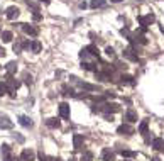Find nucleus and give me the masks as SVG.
<instances>
[{"instance_id": "obj_7", "label": "nucleus", "mask_w": 164, "mask_h": 161, "mask_svg": "<svg viewBox=\"0 0 164 161\" xmlns=\"http://www.w3.org/2000/svg\"><path fill=\"white\" fill-rule=\"evenodd\" d=\"M59 115L63 119H70V105L66 104V102L59 104Z\"/></svg>"}, {"instance_id": "obj_36", "label": "nucleus", "mask_w": 164, "mask_h": 161, "mask_svg": "<svg viewBox=\"0 0 164 161\" xmlns=\"http://www.w3.org/2000/svg\"><path fill=\"white\" fill-rule=\"evenodd\" d=\"M105 97H107V99H113V93L112 92H105Z\"/></svg>"}, {"instance_id": "obj_3", "label": "nucleus", "mask_w": 164, "mask_h": 161, "mask_svg": "<svg viewBox=\"0 0 164 161\" xmlns=\"http://www.w3.org/2000/svg\"><path fill=\"white\" fill-rule=\"evenodd\" d=\"M117 132L118 134H127V136H132L134 134V127L129 126V124H122V126H118L117 127Z\"/></svg>"}, {"instance_id": "obj_21", "label": "nucleus", "mask_w": 164, "mask_h": 161, "mask_svg": "<svg viewBox=\"0 0 164 161\" xmlns=\"http://www.w3.org/2000/svg\"><path fill=\"white\" fill-rule=\"evenodd\" d=\"M81 68H83V70H88V71H95V73H97V65H95V63L81 61Z\"/></svg>"}, {"instance_id": "obj_27", "label": "nucleus", "mask_w": 164, "mask_h": 161, "mask_svg": "<svg viewBox=\"0 0 164 161\" xmlns=\"http://www.w3.org/2000/svg\"><path fill=\"white\" fill-rule=\"evenodd\" d=\"M147 127H149V124H147V120H142V122H141V126H139V132L145 134V132H147Z\"/></svg>"}, {"instance_id": "obj_25", "label": "nucleus", "mask_w": 164, "mask_h": 161, "mask_svg": "<svg viewBox=\"0 0 164 161\" xmlns=\"http://www.w3.org/2000/svg\"><path fill=\"white\" fill-rule=\"evenodd\" d=\"M31 49H32V53H39L42 49V44L39 43V41H32V43H31Z\"/></svg>"}, {"instance_id": "obj_19", "label": "nucleus", "mask_w": 164, "mask_h": 161, "mask_svg": "<svg viewBox=\"0 0 164 161\" xmlns=\"http://www.w3.org/2000/svg\"><path fill=\"white\" fill-rule=\"evenodd\" d=\"M120 80H122V83H125V85H136V78L132 75H122Z\"/></svg>"}, {"instance_id": "obj_33", "label": "nucleus", "mask_w": 164, "mask_h": 161, "mask_svg": "<svg viewBox=\"0 0 164 161\" xmlns=\"http://www.w3.org/2000/svg\"><path fill=\"white\" fill-rule=\"evenodd\" d=\"M32 19H34V20H41V19H42V15L39 14L37 10H34V14H32Z\"/></svg>"}, {"instance_id": "obj_17", "label": "nucleus", "mask_w": 164, "mask_h": 161, "mask_svg": "<svg viewBox=\"0 0 164 161\" xmlns=\"http://www.w3.org/2000/svg\"><path fill=\"white\" fill-rule=\"evenodd\" d=\"M19 122H20V126H24V127H32V120H31V117H27V115H20Z\"/></svg>"}, {"instance_id": "obj_14", "label": "nucleus", "mask_w": 164, "mask_h": 161, "mask_svg": "<svg viewBox=\"0 0 164 161\" xmlns=\"http://www.w3.org/2000/svg\"><path fill=\"white\" fill-rule=\"evenodd\" d=\"M102 158H103V161H113V159H115V154H113L108 147H105L103 153H102Z\"/></svg>"}, {"instance_id": "obj_42", "label": "nucleus", "mask_w": 164, "mask_h": 161, "mask_svg": "<svg viewBox=\"0 0 164 161\" xmlns=\"http://www.w3.org/2000/svg\"><path fill=\"white\" fill-rule=\"evenodd\" d=\"M152 161H159V159H157V158H154V159H152Z\"/></svg>"}, {"instance_id": "obj_22", "label": "nucleus", "mask_w": 164, "mask_h": 161, "mask_svg": "<svg viewBox=\"0 0 164 161\" xmlns=\"http://www.w3.org/2000/svg\"><path fill=\"white\" fill-rule=\"evenodd\" d=\"M86 51H88V54H90V56L98 58V49H97V46H93V44H90V46H86Z\"/></svg>"}, {"instance_id": "obj_16", "label": "nucleus", "mask_w": 164, "mask_h": 161, "mask_svg": "<svg viewBox=\"0 0 164 161\" xmlns=\"http://www.w3.org/2000/svg\"><path fill=\"white\" fill-rule=\"evenodd\" d=\"M80 87L83 88V90H88V92H97V90H100L98 85H91V83H85V81H80Z\"/></svg>"}, {"instance_id": "obj_6", "label": "nucleus", "mask_w": 164, "mask_h": 161, "mask_svg": "<svg viewBox=\"0 0 164 161\" xmlns=\"http://www.w3.org/2000/svg\"><path fill=\"white\" fill-rule=\"evenodd\" d=\"M34 158H36V154H34L32 149H24L20 153V159L22 161H34Z\"/></svg>"}, {"instance_id": "obj_15", "label": "nucleus", "mask_w": 164, "mask_h": 161, "mask_svg": "<svg viewBox=\"0 0 164 161\" xmlns=\"http://www.w3.org/2000/svg\"><path fill=\"white\" fill-rule=\"evenodd\" d=\"M125 120L127 122H137V112H134V110H127L125 112Z\"/></svg>"}, {"instance_id": "obj_18", "label": "nucleus", "mask_w": 164, "mask_h": 161, "mask_svg": "<svg viewBox=\"0 0 164 161\" xmlns=\"http://www.w3.org/2000/svg\"><path fill=\"white\" fill-rule=\"evenodd\" d=\"M22 47H29V43H27V41H24V43L17 41V43H14L12 49H14V53H20V51H22Z\"/></svg>"}, {"instance_id": "obj_34", "label": "nucleus", "mask_w": 164, "mask_h": 161, "mask_svg": "<svg viewBox=\"0 0 164 161\" xmlns=\"http://www.w3.org/2000/svg\"><path fill=\"white\" fill-rule=\"evenodd\" d=\"M137 43H141V44H147V39H145L144 36H137Z\"/></svg>"}, {"instance_id": "obj_28", "label": "nucleus", "mask_w": 164, "mask_h": 161, "mask_svg": "<svg viewBox=\"0 0 164 161\" xmlns=\"http://www.w3.org/2000/svg\"><path fill=\"white\" fill-rule=\"evenodd\" d=\"M105 54H107L108 58H115V51H113V47L107 46V47H105Z\"/></svg>"}, {"instance_id": "obj_26", "label": "nucleus", "mask_w": 164, "mask_h": 161, "mask_svg": "<svg viewBox=\"0 0 164 161\" xmlns=\"http://www.w3.org/2000/svg\"><path fill=\"white\" fill-rule=\"evenodd\" d=\"M120 154H122L124 158H136L137 156L136 151H127V149H122V151H120Z\"/></svg>"}, {"instance_id": "obj_39", "label": "nucleus", "mask_w": 164, "mask_h": 161, "mask_svg": "<svg viewBox=\"0 0 164 161\" xmlns=\"http://www.w3.org/2000/svg\"><path fill=\"white\" fill-rule=\"evenodd\" d=\"M113 4H118V2H122V0H112Z\"/></svg>"}, {"instance_id": "obj_32", "label": "nucleus", "mask_w": 164, "mask_h": 161, "mask_svg": "<svg viewBox=\"0 0 164 161\" xmlns=\"http://www.w3.org/2000/svg\"><path fill=\"white\" fill-rule=\"evenodd\" d=\"M24 81H25V85H31V83H32V76L25 73V75H24Z\"/></svg>"}, {"instance_id": "obj_2", "label": "nucleus", "mask_w": 164, "mask_h": 161, "mask_svg": "<svg viewBox=\"0 0 164 161\" xmlns=\"http://www.w3.org/2000/svg\"><path fill=\"white\" fill-rule=\"evenodd\" d=\"M19 14H20V10H19V7H15V5H10L9 9H7V12H5V15H7V19H9V20L17 19Z\"/></svg>"}, {"instance_id": "obj_41", "label": "nucleus", "mask_w": 164, "mask_h": 161, "mask_svg": "<svg viewBox=\"0 0 164 161\" xmlns=\"http://www.w3.org/2000/svg\"><path fill=\"white\" fill-rule=\"evenodd\" d=\"M161 32H163V34H164V27H161Z\"/></svg>"}, {"instance_id": "obj_12", "label": "nucleus", "mask_w": 164, "mask_h": 161, "mask_svg": "<svg viewBox=\"0 0 164 161\" xmlns=\"http://www.w3.org/2000/svg\"><path fill=\"white\" fill-rule=\"evenodd\" d=\"M73 146H75V149H81V146H83V136L75 134L73 136Z\"/></svg>"}, {"instance_id": "obj_37", "label": "nucleus", "mask_w": 164, "mask_h": 161, "mask_svg": "<svg viewBox=\"0 0 164 161\" xmlns=\"http://www.w3.org/2000/svg\"><path fill=\"white\" fill-rule=\"evenodd\" d=\"M4 56H5V49L0 46V58H4Z\"/></svg>"}, {"instance_id": "obj_8", "label": "nucleus", "mask_w": 164, "mask_h": 161, "mask_svg": "<svg viewBox=\"0 0 164 161\" xmlns=\"http://www.w3.org/2000/svg\"><path fill=\"white\" fill-rule=\"evenodd\" d=\"M22 26V31L25 34H29V36H37L39 34V31L36 27H32V26H29V24H20Z\"/></svg>"}, {"instance_id": "obj_40", "label": "nucleus", "mask_w": 164, "mask_h": 161, "mask_svg": "<svg viewBox=\"0 0 164 161\" xmlns=\"http://www.w3.org/2000/svg\"><path fill=\"white\" fill-rule=\"evenodd\" d=\"M41 2H44V4H49V0H41Z\"/></svg>"}, {"instance_id": "obj_20", "label": "nucleus", "mask_w": 164, "mask_h": 161, "mask_svg": "<svg viewBox=\"0 0 164 161\" xmlns=\"http://www.w3.org/2000/svg\"><path fill=\"white\" fill-rule=\"evenodd\" d=\"M46 126L47 127H51V129H58L59 126H61V122H59V119H47Z\"/></svg>"}, {"instance_id": "obj_9", "label": "nucleus", "mask_w": 164, "mask_h": 161, "mask_svg": "<svg viewBox=\"0 0 164 161\" xmlns=\"http://www.w3.org/2000/svg\"><path fill=\"white\" fill-rule=\"evenodd\" d=\"M5 85H7V90H9L10 93H12V92H15L17 88H19L20 83H19V81H15V80H12V78L9 76V80L5 81Z\"/></svg>"}, {"instance_id": "obj_31", "label": "nucleus", "mask_w": 164, "mask_h": 161, "mask_svg": "<svg viewBox=\"0 0 164 161\" xmlns=\"http://www.w3.org/2000/svg\"><path fill=\"white\" fill-rule=\"evenodd\" d=\"M7 85H5V83H2V81H0V97H2V95H5L7 93Z\"/></svg>"}, {"instance_id": "obj_29", "label": "nucleus", "mask_w": 164, "mask_h": 161, "mask_svg": "<svg viewBox=\"0 0 164 161\" xmlns=\"http://www.w3.org/2000/svg\"><path fill=\"white\" fill-rule=\"evenodd\" d=\"M91 159H93V153H90V151H86L81 156V161H91Z\"/></svg>"}, {"instance_id": "obj_5", "label": "nucleus", "mask_w": 164, "mask_h": 161, "mask_svg": "<svg viewBox=\"0 0 164 161\" xmlns=\"http://www.w3.org/2000/svg\"><path fill=\"white\" fill-rule=\"evenodd\" d=\"M12 126H14V124H12V120H10L7 115L0 114V129H10Z\"/></svg>"}, {"instance_id": "obj_11", "label": "nucleus", "mask_w": 164, "mask_h": 161, "mask_svg": "<svg viewBox=\"0 0 164 161\" xmlns=\"http://www.w3.org/2000/svg\"><path fill=\"white\" fill-rule=\"evenodd\" d=\"M152 147L157 149V151H164V139L163 138H154V141H152Z\"/></svg>"}, {"instance_id": "obj_1", "label": "nucleus", "mask_w": 164, "mask_h": 161, "mask_svg": "<svg viewBox=\"0 0 164 161\" xmlns=\"http://www.w3.org/2000/svg\"><path fill=\"white\" fill-rule=\"evenodd\" d=\"M137 20H139V24H141V26L147 27V26H151V24H154V22H156V15H154V14L139 15V17H137Z\"/></svg>"}, {"instance_id": "obj_13", "label": "nucleus", "mask_w": 164, "mask_h": 161, "mask_svg": "<svg viewBox=\"0 0 164 161\" xmlns=\"http://www.w3.org/2000/svg\"><path fill=\"white\" fill-rule=\"evenodd\" d=\"M5 70H7V75L12 76L15 71H17V63H15V61H9V63H7V66H5Z\"/></svg>"}, {"instance_id": "obj_24", "label": "nucleus", "mask_w": 164, "mask_h": 161, "mask_svg": "<svg viewBox=\"0 0 164 161\" xmlns=\"http://www.w3.org/2000/svg\"><path fill=\"white\" fill-rule=\"evenodd\" d=\"M12 39H14V36H12L10 31H4V32H2V41H4V43H10Z\"/></svg>"}, {"instance_id": "obj_10", "label": "nucleus", "mask_w": 164, "mask_h": 161, "mask_svg": "<svg viewBox=\"0 0 164 161\" xmlns=\"http://www.w3.org/2000/svg\"><path fill=\"white\" fill-rule=\"evenodd\" d=\"M103 110L105 112H110V114H115V112L120 110V105L118 104H105L103 105Z\"/></svg>"}, {"instance_id": "obj_23", "label": "nucleus", "mask_w": 164, "mask_h": 161, "mask_svg": "<svg viewBox=\"0 0 164 161\" xmlns=\"http://www.w3.org/2000/svg\"><path fill=\"white\" fill-rule=\"evenodd\" d=\"M105 4H107V0H91L90 2V7L91 9H98V7H103Z\"/></svg>"}, {"instance_id": "obj_30", "label": "nucleus", "mask_w": 164, "mask_h": 161, "mask_svg": "<svg viewBox=\"0 0 164 161\" xmlns=\"http://www.w3.org/2000/svg\"><path fill=\"white\" fill-rule=\"evenodd\" d=\"M95 75H97V78H98L100 81H108V80H110V78H108L107 75H103V73H98V71H97Z\"/></svg>"}, {"instance_id": "obj_4", "label": "nucleus", "mask_w": 164, "mask_h": 161, "mask_svg": "<svg viewBox=\"0 0 164 161\" xmlns=\"http://www.w3.org/2000/svg\"><path fill=\"white\" fill-rule=\"evenodd\" d=\"M124 58L130 59V61H137V59H139V56L136 54V51H134L132 47H125V49H124Z\"/></svg>"}, {"instance_id": "obj_43", "label": "nucleus", "mask_w": 164, "mask_h": 161, "mask_svg": "<svg viewBox=\"0 0 164 161\" xmlns=\"http://www.w3.org/2000/svg\"><path fill=\"white\" fill-rule=\"evenodd\" d=\"M0 34H2V31H0Z\"/></svg>"}, {"instance_id": "obj_35", "label": "nucleus", "mask_w": 164, "mask_h": 161, "mask_svg": "<svg viewBox=\"0 0 164 161\" xmlns=\"http://www.w3.org/2000/svg\"><path fill=\"white\" fill-rule=\"evenodd\" d=\"M2 151H4L5 154H9V153H10V146H7V144H4V146H2Z\"/></svg>"}, {"instance_id": "obj_38", "label": "nucleus", "mask_w": 164, "mask_h": 161, "mask_svg": "<svg viewBox=\"0 0 164 161\" xmlns=\"http://www.w3.org/2000/svg\"><path fill=\"white\" fill-rule=\"evenodd\" d=\"M5 161H14V159H12V156H10V154H7V156H5Z\"/></svg>"}]
</instances>
